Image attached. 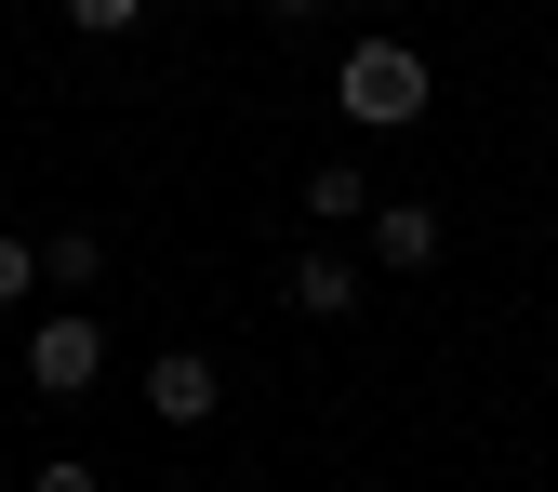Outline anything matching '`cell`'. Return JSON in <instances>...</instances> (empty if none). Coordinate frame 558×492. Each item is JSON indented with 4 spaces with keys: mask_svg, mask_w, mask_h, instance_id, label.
Here are the masks:
<instances>
[{
    "mask_svg": "<svg viewBox=\"0 0 558 492\" xmlns=\"http://www.w3.org/2000/svg\"><path fill=\"white\" fill-rule=\"evenodd\" d=\"M27 279H40V240H14V227H0V307H27Z\"/></svg>",
    "mask_w": 558,
    "mask_h": 492,
    "instance_id": "obj_9",
    "label": "cell"
},
{
    "mask_svg": "<svg viewBox=\"0 0 558 492\" xmlns=\"http://www.w3.org/2000/svg\"><path fill=\"white\" fill-rule=\"evenodd\" d=\"M279 293H293V320H345V307H360V266H345V253H293Z\"/></svg>",
    "mask_w": 558,
    "mask_h": 492,
    "instance_id": "obj_5",
    "label": "cell"
},
{
    "mask_svg": "<svg viewBox=\"0 0 558 492\" xmlns=\"http://www.w3.org/2000/svg\"><path fill=\"white\" fill-rule=\"evenodd\" d=\"M27 492H107V479H94V466H81V453H53V466H40V479H27Z\"/></svg>",
    "mask_w": 558,
    "mask_h": 492,
    "instance_id": "obj_10",
    "label": "cell"
},
{
    "mask_svg": "<svg viewBox=\"0 0 558 492\" xmlns=\"http://www.w3.org/2000/svg\"><path fill=\"white\" fill-rule=\"evenodd\" d=\"M306 227H373V173L360 160H319L306 173Z\"/></svg>",
    "mask_w": 558,
    "mask_h": 492,
    "instance_id": "obj_6",
    "label": "cell"
},
{
    "mask_svg": "<svg viewBox=\"0 0 558 492\" xmlns=\"http://www.w3.org/2000/svg\"><path fill=\"white\" fill-rule=\"evenodd\" d=\"M0 492H14V479H0Z\"/></svg>",
    "mask_w": 558,
    "mask_h": 492,
    "instance_id": "obj_12",
    "label": "cell"
},
{
    "mask_svg": "<svg viewBox=\"0 0 558 492\" xmlns=\"http://www.w3.org/2000/svg\"><path fill=\"white\" fill-rule=\"evenodd\" d=\"M306 14H332V0H266V27H306Z\"/></svg>",
    "mask_w": 558,
    "mask_h": 492,
    "instance_id": "obj_11",
    "label": "cell"
},
{
    "mask_svg": "<svg viewBox=\"0 0 558 492\" xmlns=\"http://www.w3.org/2000/svg\"><path fill=\"white\" fill-rule=\"evenodd\" d=\"M27 386H40V399H81V386H107V320H81V307L27 320Z\"/></svg>",
    "mask_w": 558,
    "mask_h": 492,
    "instance_id": "obj_2",
    "label": "cell"
},
{
    "mask_svg": "<svg viewBox=\"0 0 558 492\" xmlns=\"http://www.w3.org/2000/svg\"><path fill=\"white\" fill-rule=\"evenodd\" d=\"M66 27H81V40H133V27H147V0H66Z\"/></svg>",
    "mask_w": 558,
    "mask_h": 492,
    "instance_id": "obj_8",
    "label": "cell"
},
{
    "mask_svg": "<svg viewBox=\"0 0 558 492\" xmlns=\"http://www.w3.org/2000/svg\"><path fill=\"white\" fill-rule=\"evenodd\" d=\"M360 240H373V266H386V279H426V266L452 253L439 200H373V227H360Z\"/></svg>",
    "mask_w": 558,
    "mask_h": 492,
    "instance_id": "obj_3",
    "label": "cell"
},
{
    "mask_svg": "<svg viewBox=\"0 0 558 492\" xmlns=\"http://www.w3.org/2000/svg\"><path fill=\"white\" fill-rule=\"evenodd\" d=\"M426 94H439V81H426V53H412V40H360V53L332 67V107L360 120V133H412Z\"/></svg>",
    "mask_w": 558,
    "mask_h": 492,
    "instance_id": "obj_1",
    "label": "cell"
},
{
    "mask_svg": "<svg viewBox=\"0 0 558 492\" xmlns=\"http://www.w3.org/2000/svg\"><path fill=\"white\" fill-rule=\"evenodd\" d=\"M40 279H53L66 307H81L94 279H107V240H94V227H53V240H40Z\"/></svg>",
    "mask_w": 558,
    "mask_h": 492,
    "instance_id": "obj_7",
    "label": "cell"
},
{
    "mask_svg": "<svg viewBox=\"0 0 558 492\" xmlns=\"http://www.w3.org/2000/svg\"><path fill=\"white\" fill-rule=\"evenodd\" d=\"M147 412H160V427H214V412H227V373L199 360V346H160V360H147Z\"/></svg>",
    "mask_w": 558,
    "mask_h": 492,
    "instance_id": "obj_4",
    "label": "cell"
}]
</instances>
